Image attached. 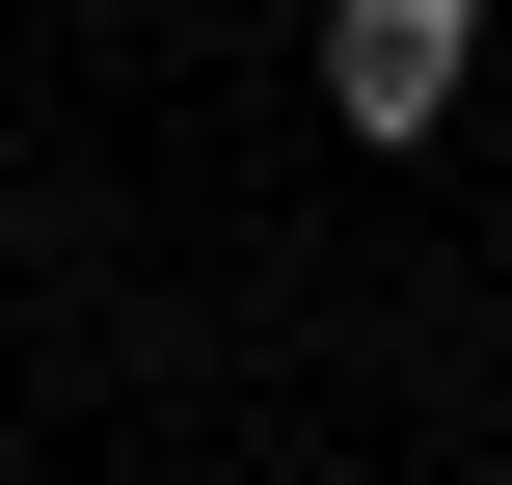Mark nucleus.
I'll return each mask as SVG.
<instances>
[{"label":"nucleus","instance_id":"nucleus-1","mask_svg":"<svg viewBox=\"0 0 512 485\" xmlns=\"http://www.w3.org/2000/svg\"><path fill=\"white\" fill-rule=\"evenodd\" d=\"M459 81H486V0H324V108H351L378 162H405Z\"/></svg>","mask_w":512,"mask_h":485}]
</instances>
